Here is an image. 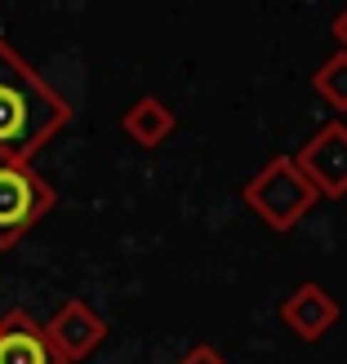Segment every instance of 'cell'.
<instances>
[{
  "label": "cell",
  "instance_id": "6da1fadb",
  "mask_svg": "<svg viewBox=\"0 0 347 364\" xmlns=\"http://www.w3.org/2000/svg\"><path fill=\"white\" fill-rule=\"evenodd\" d=\"M71 120V102L9 41H0V160H27Z\"/></svg>",
  "mask_w": 347,
  "mask_h": 364
},
{
  "label": "cell",
  "instance_id": "7a4b0ae2",
  "mask_svg": "<svg viewBox=\"0 0 347 364\" xmlns=\"http://www.w3.org/2000/svg\"><path fill=\"white\" fill-rule=\"evenodd\" d=\"M245 205L259 213L271 231H289L316 205V191H312V182L303 178V169L294 165V156H276L259 178L245 182Z\"/></svg>",
  "mask_w": 347,
  "mask_h": 364
},
{
  "label": "cell",
  "instance_id": "3957f363",
  "mask_svg": "<svg viewBox=\"0 0 347 364\" xmlns=\"http://www.w3.org/2000/svg\"><path fill=\"white\" fill-rule=\"evenodd\" d=\"M53 209V187L31 165L0 160V249H14Z\"/></svg>",
  "mask_w": 347,
  "mask_h": 364
},
{
  "label": "cell",
  "instance_id": "277c9868",
  "mask_svg": "<svg viewBox=\"0 0 347 364\" xmlns=\"http://www.w3.org/2000/svg\"><path fill=\"white\" fill-rule=\"evenodd\" d=\"M303 178L312 182L316 196H347V124H325L316 138L294 156Z\"/></svg>",
  "mask_w": 347,
  "mask_h": 364
},
{
  "label": "cell",
  "instance_id": "5b68a950",
  "mask_svg": "<svg viewBox=\"0 0 347 364\" xmlns=\"http://www.w3.org/2000/svg\"><path fill=\"white\" fill-rule=\"evenodd\" d=\"M45 338H49L53 355H58V364H76L89 351H98V342L107 338V320L89 302H63L58 316L45 324Z\"/></svg>",
  "mask_w": 347,
  "mask_h": 364
},
{
  "label": "cell",
  "instance_id": "8992f818",
  "mask_svg": "<svg viewBox=\"0 0 347 364\" xmlns=\"http://www.w3.org/2000/svg\"><path fill=\"white\" fill-rule=\"evenodd\" d=\"M0 364H58L45 329L27 311L0 316Z\"/></svg>",
  "mask_w": 347,
  "mask_h": 364
},
{
  "label": "cell",
  "instance_id": "52a82bcc",
  "mask_svg": "<svg viewBox=\"0 0 347 364\" xmlns=\"http://www.w3.org/2000/svg\"><path fill=\"white\" fill-rule=\"evenodd\" d=\"M281 320L289 324V333H299L303 342H316L338 320V302L325 294L321 284H299L294 294L281 302Z\"/></svg>",
  "mask_w": 347,
  "mask_h": 364
},
{
  "label": "cell",
  "instance_id": "ba28073f",
  "mask_svg": "<svg viewBox=\"0 0 347 364\" xmlns=\"http://www.w3.org/2000/svg\"><path fill=\"white\" fill-rule=\"evenodd\" d=\"M125 134H130L138 147H160L174 134V112L160 98H138L130 112H125Z\"/></svg>",
  "mask_w": 347,
  "mask_h": 364
},
{
  "label": "cell",
  "instance_id": "9c48e42d",
  "mask_svg": "<svg viewBox=\"0 0 347 364\" xmlns=\"http://www.w3.org/2000/svg\"><path fill=\"white\" fill-rule=\"evenodd\" d=\"M312 85H316V94L330 102V107L347 112V53H334V58L316 71V80H312Z\"/></svg>",
  "mask_w": 347,
  "mask_h": 364
},
{
  "label": "cell",
  "instance_id": "30bf717a",
  "mask_svg": "<svg viewBox=\"0 0 347 364\" xmlns=\"http://www.w3.org/2000/svg\"><path fill=\"white\" fill-rule=\"evenodd\" d=\"M178 364H227V360H223V355H218V351L209 347V342H196V347H192L187 355H182Z\"/></svg>",
  "mask_w": 347,
  "mask_h": 364
},
{
  "label": "cell",
  "instance_id": "8fae6325",
  "mask_svg": "<svg viewBox=\"0 0 347 364\" xmlns=\"http://www.w3.org/2000/svg\"><path fill=\"white\" fill-rule=\"evenodd\" d=\"M334 36H338V45H343V53H347V9L334 18Z\"/></svg>",
  "mask_w": 347,
  "mask_h": 364
}]
</instances>
